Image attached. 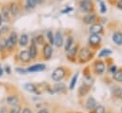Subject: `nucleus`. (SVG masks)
Returning a JSON list of instances; mask_svg holds the SVG:
<instances>
[{"mask_svg": "<svg viewBox=\"0 0 122 113\" xmlns=\"http://www.w3.org/2000/svg\"><path fill=\"white\" fill-rule=\"evenodd\" d=\"M37 5V0H27V4H26V9L28 10L35 8V6Z\"/></svg>", "mask_w": 122, "mask_h": 113, "instance_id": "20", "label": "nucleus"}, {"mask_svg": "<svg viewBox=\"0 0 122 113\" xmlns=\"http://www.w3.org/2000/svg\"><path fill=\"white\" fill-rule=\"evenodd\" d=\"M54 45L57 47H60L63 45V36H62V33L59 30L56 31V33L54 35Z\"/></svg>", "mask_w": 122, "mask_h": 113, "instance_id": "12", "label": "nucleus"}, {"mask_svg": "<svg viewBox=\"0 0 122 113\" xmlns=\"http://www.w3.org/2000/svg\"><path fill=\"white\" fill-rule=\"evenodd\" d=\"M38 113H49V111H48V109H41V110H39Z\"/></svg>", "mask_w": 122, "mask_h": 113, "instance_id": "41", "label": "nucleus"}, {"mask_svg": "<svg viewBox=\"0 0 122 113\" xmlns=\"http://www.w3.org/2000/svg\"><path fill=\"white\" fill-rule=\"evenodd\" d=\"M90 32L92 34H100L103 32V27L101 24H98V23H94L91 26L90 28Z\"/></svg>", "mask_w": 122, "mask_h": 113, "instance_id": "7", "label": "nucleus"}, {"mask_svg": "<svg viewBox=\"0 0 122 113\" xmlns=\"http://www.w3.org/2000/svg\"><path fill=\"white\" fill-rule=\"evenodd\" d=\"M119 97H120V99L122 100V90L120 91V93H119Z\"/></svg>", "mask_w": 122, "mask_h": 113, "instance_id": "46", "label": "nucleus"}, {"mask_svg": "<svg viewBox=\"0 0 122 113\" xmlns=\"http://www.w3.org/2000/svg\"><path fill=\"white\" fill-rule=\"evenodd\" d=\"M2 74H3V69H2V67L0 66V77L2 76Z\"/></svg>", "mask_w": 122, "mask_h": 113, "instance_id": "45", "label": "nucleus"}, {"mask_svg": "<svg viewBox=\"0 0 122 113\" xmlns=\"http://www.w3.org/2000/svg\"><path fill=\"white\" fill-rule=\"evenodd\" d=\"M20 110H21V107L18 106V105H14V107L10 110V113H20Z\"/></svg>", "mask_w": 122, "mask_h": 113, "instance_id": "34", "label": "nucleus"}, {"mask_svg": "<svg viewBox=\"0 0 122 113\" xmlns=\"http://www.w3.org/2000/svg\"><path fill=\"white\" fill-rule=\"evenodd\" d=\"M115 5H116V7H117L119 9H121V10H122V0H119V1H117Z\"/></svg>", "mask_w": 122, "mask_h": 113, "instance_id": "36", "label": "nucleus"}, {"mask_svg": "<svg viewBox=\"0 0 122 113\" xmlns=\"http://www.w3.org/2000/svg\"><path fill=\"white\" fill-rule=\"evenodd\" d=\"M45 0H37V4H39V5H41V4H43V2H44Z\"/></svg>", "mask_w": 122, "mask_h": 113, "instance_id": "43", "label": "nucleus"}, {"mask_svg": "<svg viewBox=\"0 0 122 113\" xmlns=\"http://www.w3.org/2000/svg\"><path fill=\"white\" fill-rule=\"evenodd\" d=\"M25 89L27 91H30V92H36V86L33 85V84H26L24 85Z\"/></svg>", "mask_w": 122, "mask_h": 113, "instance_id": "25", "label": "nucleus"}, {"mask_svg": "<svg viewBox=\"0 0 122 113\" xmlns=\"http://www.w3.org/2000/svg\"><path fill=\"white\" fill-rule=\"evenodd\" d=\"M19 58L22 62H29L30 60V53H29V50H22L19 54Z\"/></svg>", "mask_w": 122, "mask_h": 113, "instance_id": "15", "label": "nucleus"}, {"mask_svg": "<svg viewBox=\"0 0 122 113\" xmlns=\"http://www.w3.org/2000/svg\"><path fill=\"white\" fill-rule=\"evenodd\" d=\"M105 70V65L101 61H97L94 66V71L96 74H102Z\"/></svg>", "mask_w": 122, "mask_h": 113, "instance_id": "13", "label": "nucleus"}, {"mask_svg": "<svg viewBox=\"0 0 122 113\" xmlns=\"http://www.w3.org/2000/svg\"><path fill=\"white\" fill-rule=\"evenodd\" d=\"M92 56V53L91 49L88 48V47H82L79 50L78 57H79L80 62H87V61H89L91 59Z\"/></svg>", "mask_w": 122, "mask_h": 113, "instance_id": "2", "label": "nucleus"}, {"mask_svg": "<svg viewBox=\"0 0 122 113\" xmlns=\"http://www.w3.org/2000/svg\"><path fill=\"white\" fill-rule=\"evenodd\" d=\"M96 105H97V103H96V101H95L92 97H91V98L88 99L87 104H86V106H87V108H88L89 110H92Z\"/></svg>", "mask_w": 122, "mask_h": 113, "instance_id": "17", "label": "nucleus"}, {"mask_svg": "<svg viewBox=\"0 0 122 113\" xmlns=\"http://www.w3.org/2000/svg\"><path fill=\"white\" fill-rule=\"evenodd\" d=\"M32 41H33L35 44H37V45H44V43H45V41H44V37H43V35H41V34L37 35Z\"/></svg>", "mask_w": 122, "mask_h": 113, "instance_id": "24", "label": "nucleus"}, {"mask_svg": "<svg viewBox=\"0 0 122 113\" xmlns=\"http://www.w3.org/2000/svg\"><path fill=\"white\" fill-rule=\"evenodd\" d=\"M112 41L116 45H122V32L116 31L112 35Z\"/></svg>", "mask_w": 122, "mask_h": 113, "instance_id": "16", "label": "nucleus"}, {"mask_svg": "<svg viewBox=\"0 0 122 113\" xmlns=\"http://www.w3.org/2000/svg\"><path fill=\"white\" fill-rule=\"evenodd\" d=\"M7 102L9 104H11V105H16L17 103H18V98L17 96L15 95H11V96H9L7 98Z\"/></svg>", "mask_w": 122, "mask_h": 113, "instance_id": "18", "label": "nucleus"}, {"mask_svg": "<svg viewBox=\"0 0 122 113\" xmlns=\"http://www.w3.org/2000/svg\"><path fill=\"white\" fill-rule=\"evenodd\" d=\"M78 4H79V9L81 12H84V13L94 12L95 7L92 0H80Z\"/></svg>", "mask_w": 122, "mask_h": 113, "instance_id": "1", "label": "nucleus"}, {"mask_svg": "<svg viewBox=\"0 0 122 113\" xmlns=\"http://www.w3.org/2000/svg\"><path fill=\"white\" fill-rule=\"evenodd\" d=\"M28 41H29L28 35H27V34H22V35L20 36V39H19V45H20L21 47H25V46H27Z\"/></svg>", "mask_w": 122, "mask_h": 113, "instance_id": "19", "label": "nucleus"}, {"mask_svg": "<svg viewBox=\"0 0 122 113\" xmlns=\"http://www.w3.org/2000/svg\"><path fill=\"white\" fill-rule=\"evenodd\" d=\"M5 49H7V40L6 39H2L0 41V50L4 51Z\"/></svg>", "mask_w": 122, "mask_h": 113, "instance_id": "32", "label": "nucleus"}, {"mask_svg": "<svg viewBox=\"0 0 122 113\" xmlns=\"http://www.w3.org/2000/svg\"><path fill=\"white\" fill-rule=\"evenodd\" d=\"M89 85H82L80 87H79V95H81V96H84V95H86L87 93H88V91H89Z\"/></svg>", "mask_w": 122, "mask_h": 113, "instance_id": "21", "label": "nucleus"}, {"mask_svg": "<svg viewBox=\"0 0 122 113\" xmlns=\"http://www.w3.org/2000/svg\"><path fill=\"white\" fill-rule=\"evenodd\" d=\"M64 76H65V70L63 67H58L54 69V71L51 74V78L54 81H60L64 78Z\"/></svg>", "mask_w": 122, "mask_h": 113, "instance_id": "3", "label": "nucleus"}, {"mask_svg": "<svg viewBox=\"0 0 122 113\" xmlns=\"http://www.w3.org/2000/svg\"><path fill=\"white\" fill-rule=\"evenodd\" d=\"M96 14L94 12H91V13H87L84 17H83V22L86 24V25H91V24H93L95 21H96Z\"/></svg>", "mask_w": 122, "mask_h": 113, "instance_id": "5", "label": "nucleus"}, {"mask_svg": "<svg viewBox=\"0 0 122 113\" xmlns=\"http://www.w3.org/2000/svg\"><path fill=\"white\" fill-rule=\"evenodd\" d=\"M97 1H99V2H100V1H101V0H97Z\"/></svg>", "mask_w": 122, "mask_h": 113, "instance_id": "47", "label": "nucleus"}, {"mask_svg": "<svg viewBox=\"0 0 122 113\" xmlns=\"http://www.w3.org/2000/svg\"><path fill=\"white\" fill-rule=\"evenodd\" d=\"M51 54H52V47H51V45L45 44V46L43 47V55H44V58L47 59V60H49L51 57Z\"/></svg>", "mask_w": 122, "mask_h": 113, "instance_id": "8", "label": "nucleus"}, {"mask_svg": "<svg viewBox=\"0 0 122 113\" xmlns=\"http://www.w3.org/2000/svg\"><path fill=\"white\" fill-rule=\"evenodd\" d=\"M16 71L17 72H19L20 74H26L28 71H27V69H24V68H20V67H18V68H16Z\"/></svg>", "mask_w": 122, "mask_h": 113, "instance_id": "35", "label": "nucleus"}, {"mask_svg": "<svg viewBox=\"0 0 122 113\" xmlns=\"http://www.w3.org/2000/svg\"><path fill=\"white\" fill-rule=\"evenodd\" d=\"M8 29H9V28H8V27H3V28H2V29H1V31L5 32V31H7Z\"/></svg>", "mask_w": 122, "mask_h": 113, "instance_id": "42", "label": "nucleus"}, {"mask_svg": "<svg viewBox=\"0 0 122 113\" xmlns=\"http://www.w3.org/2000/svg\"><path fill=\"white\" fill-rule=\"evenodd\" d=\"M71 10H72V8H67V9H65L62 10V13H67V12L71 11Z\"/></svg>", "mask_w": 122, "mask_h": 113, "instance_id": "37", "label": "nucleus"}, {"mask_svg": "<svg viewBox=\"0 0 122 113\" xmlns=\"http://www.w3.org/2000/svg\"><path fill=\"white\" fill-rule=\"evenodd\" d=\"M47 37H48V39H49L50 44H51V45H53V44H54V35H53L52 31L49 30V31L47 32Z\"/></svg>", "mask_w": 122, "mask_h": 113, "instance_id": "29", "label": "nucleus"}, {"mask_svg": "<svg viewBox=\"0 0 122 113\" xmlns=\"http://www.w3.org/2000/svg\"><path fill=\"white\" fill-rule=\"evenodd\" d=\"M17 43V34L16 32H11L10 37L7 39V48H12Z\"/></svg>", "mask_w": 122, "mask_h": 113, "instance_id": "4", "label": "nucleus"}, {"mask_svg": "<svg viewBox=\"0 0 122 113\" xmlns=\"http://www.w3.org/2000/svg\"><path fill=\"white\" fill-rule=\"evenodd\" d=\"M115 71H116V66H112L111 67V72H112V73H114Z\"/></svg>", "mask_w": 122, "mask_h": 113, "instance_id": "40", "label": "nucleus"}, {"mask_svg": "<svg viewBox=\"0 0 122 113\" xmlns=\"http://www.w3.org/2000/svg\"><path fill=\"white\" fill-rule=\"evenodd\" d=\"M101 42V37L99 36V34H92L89 37V44L92 47H97L100 45Z\"/></svg>", "mask_w": 122, "mask_h": 113, "instance_id": "6", "label": "nucleus"}, {"mask_svg": "<svg viewBox=\"0 0 122 113\" xmlns=\"http://www.w3.org/2000/svg\"><path fill=\"white\" fill-rule=\"evenodd\" d=\"M5 70L7 71V73H8V74H10V66H6Z\"/></svg>", "mask_w": 122, "mask_h": 113, "instance_id": "39", "label": "nucleus"}, {"mask_svg": "<svg viewBox=\"0 0 122 113\" xmlns=\"http://www.w3.org/2000/svg\"><path fill=\"white\" fill-rule=\"evenodd\" d=\"M0 34H1V30H0Z\"/></svg>", "mask_w": 122, "mask_h": 113, "instance_id": "48", "label": "nucleus"}, {"mask_svg": "<svg viewBox=\"0 0 122 113\" xmlns=\"http://www.w3.org/2000/svg\"><path fill=\"white\" fill-rule=\"evenodd\" d=\"M45 68H46L45 65H43V64H35V65L30 66L27 69V71H29V72H37V71H42Z\"/></svg>", "mask_w": 122, "mask_h": 113, "instance_id": "9", "label": "nucleus"}, {"mask_svg": "<svg viewBox=\"0 0 122 113\" xmlns=\"http://www.w3.org/2000/svg\"><path fill=\"white\" fill-rule=\"evenodd\" d=\"M99 8H100V12L101 13H105L107 11V7L105 5V3L103 1H100L99 3Z\"/></svg>", "mask_w": 122, "mask_h": 113, "instance_id": "33", "label": "nucleus"}, {"mask_svg": "<svg viewBox=\"0 0 122 113\" xmlns=\"http://www.w3.org/2000/svg\"><path fill=\"white\" fill-rule=\"evenodd\" d=\"M53 88H54V91H55V92H62V91L65 90L66 85H65L64 84H57V85H54Z\"/></svg>", "mask_w": 122, "mask_h": 113, "instance_id": "27", "label": "nucleus"}, {"mask_svg": "<svg viewBox=\"0 0 122 113\" xmlns=\"http://www.w3.org/2000/svg\"><path fill=\"white\" fill-rule=\"evenodd\" d=\"M77 48H78V46H75V47H71L67 52H68V56L70 57V58H71V57H73L75 54H76V52H77Z\"/></svg>", "mask_w": 122, "mask_h": 113, "instance_id": "26", "label": "nucleus"}, {"mask_svg": "<svg viewBox=\"0 0 122 113\" xmlns=\"http://www.w3.org/2000/svg\"><path fill=\"white\" fill-rule=\"evenodd\" d=\"M29 53H30V59H34L37 55V47L35 45V43L32 41V43L30 44V48H29Z\"/></svg>", "mask_w": 122, "mask_h": 113, "instance_id": "14", "label": "nucleus"}, {"mask_svg": "<svg viewBox=\"0 0 122 113\" xmlns=\"http://www.w3.org/2000/svg\"><path fill=\"white\" fill-rule=\"evenodd\" d=\"M1 12H2V17H4V19L6 21H10V8L8 5H4L2 7V9H1Z\"/></svg>", "mask_w": 122, "mask_h": 113, "instance_id": "10", "label": "nucleus"}, {"mask_svg": "<svg viewBox=\"0 0 122 113\" xmlns=\"http://www.w3.org/2000/svg\"><path fill=\"white\" fill-rule=\"evenodd\" d=\"M2 22H3V17H2V15H1V13H0V26H1V24H2Z\"/></svg>", "mask_w": 122, "mask_h": 113, "instance_id": "44", "label": "nucleus"}, {"mask_svg": "<svg viewBox=\"0 0 122 113\" xmlns=\"http://www.w3.org/2000/svg\"><path fill=\"white\" fill-rule=\"evenodd\" d=\"M92 113H105V108H104V106H102V105H96V106L92 109Z\"/></svg>", "mask_w": 122, "mask_h": 113, "instance_id": "28", "label": "nucleus"}, {"mask_svg": "<svg viewBox=\"0 0 122 113\" xmlns=\"http://www.w3.org/2000/svg\"><path fill=\"white\" fill-rule=\"evenodd\" d=\"M113 79L117 82H122V69L116 70L113 74Z\"/></svg>", "mask_w": 122, "mask_h": 113, "instance_id": "23", "label": "nucleus"}, {"mask_svg": "<svg viewBox=\"0 0 122 113\" xmlns=\"http://www.w3.org/2000/svg\"><path fill=\"white\" fill-rule=\"evenodd\" d=\"M77 78H78V73H76L73 77H72V79H71V85H70V89H73L74 88V86H75V84H76V82H77Z\"/></svg>", "mask_w": 122, "mask_h": 113, "instance_id": "30", "label": "nucleus"}, {"mask_svg": "<svg viewBox=\"0 0 122 113\" xmlns=\"http://www.w3.org/2000/svg\"><path fill=\"white\" fill-rule=\"evenodd\" d=\"M22 113H31V111H30V109H29V108H24L23 111H22Z\"/></svg>", "mask_w": 122, "mask_h": 113, "instance_id": "38", "label": "nucleus"}, {"mask_svg": "<svg viewBox=\"0 0 122 113\" xmlns=\"http://www.w3.org/2000/svg\"><path fill=\"white\" fill-rule=\"evenodd\" d=\"M9 8H10V14L11 15H13V16L18 15L20 9H19V5L16 2H11Z\"/></svg>", "mask_w": 122, "mask_h": 113, "instance_id": "11", "label": "nucleus"}, {"mask_svg": "<svg viewBox=\"0 0 122 113\" xmlns=\"http://www.w3.org/2000/svg\"><path fill=\"white\" fill-rule=\"evenodd\" d=\"M72 44H73V38L71 36H69L68 39H67V41H66V44H65V50L68 51L71 47Z\"/></svg>", "mask_w": 122, "mask_h": 113, "instance_id": "22", "label": "nucleus"}, {"mask_svg": "<svg viewBox=\"0 0 122 113\" xmlns=\"http://www.w3.org/2000/svg\"><path fill=\"white\" fill-rule=\"evenodd\" d=\"M112 53V51L110 50V49H108V48H105V49H103V50H101L100 51V53H99V57H103V56H108V55H110Z\"/></svg>", "mask_w": 122, "mask_h": 113, "instance_id": "31", "label": "nucleus"}]
</instances>
